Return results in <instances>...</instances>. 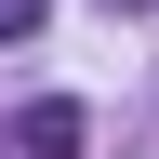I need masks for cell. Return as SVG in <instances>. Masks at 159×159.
Here are the masks:
<instances>
[{
	"label": "cell",
	"instance_id": "6da1fadb",
	"mask_svg": "<svg viewBox=\"0 0 159 159\" xmlns=\"http://www.w3.org/2000/svg\"><path fill=\"white\" fill-rule=\"evenodd\" d=\"M13 146H27V159H80V146H93V119H80L66 93H40V106L13 119Z\"/></svg>",
	"mask_w": 159,
	"mask_h": 159
},
{
	"label": "cell",
	"instance_id": "7a4b0ae2",
	"mask_svg": "<svg viewBox=\"0 0 159 159\" xmlns=\"http://www.w3.org/2000/svg\"><path fill=\"white\" fill-rule=\"evenodd\" d=\"M40 13H53V0H0V40H40Z\"/></svg>",
	"mask_w": 159,
	"mask_h": 159
}]
</instances>
